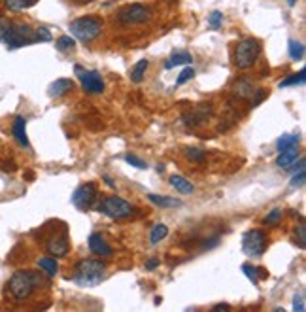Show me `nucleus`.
<instances>
[{
	"instance_id": "obj_1",
	"label": "nucleus",
	"mask_w": 306,
	"mask_h": 312,
	"mask_svg": "<svg viewBox=\"0 0 306 312\" xmlns=\"http://www.w3.org/2000/svg\"><path fill=\"white\" fill-rule=\"evenodd\" d=\"M46 286V278L42 270H16L8 280V294L17 303L26 301L36 292V288Z\"/></svg>"
},
{
	"instance_id": "obj_2",
	"label": "nucleus",
	"mask_w": 306,
	"mask_h": 312,
	"mask_svg": "<svg viewBox=\"0 0 306 312\" xmlns=\"http://www.w3.org/2000/svg\"><path fill=\"white\" fill-rule=\"evenodd\" d=\"M106 278V265L100 260H82L76 265L74 270V282L82 288H93L98 286Z\"/></svg>"
},
{
	"instance_id": "obj_3",
	"label": "nucleus",
	"mask_w": 306,
	"mask_h": 312,
	"mask_svg": "<svg viewBox=\"0 0 306 312\" xmlns=\"http://www.w3.org/2000/svg\"><path fill=\"white\" fill-rule=\"evenodd\" d=\"M0 42L6 44L10 50L23 48L36 42V30L26 23H4L0 26Z\"/></svg>"
},
{
	"instance_id": "obj_4",
	"label": "nucleus",
	"mask_w": 306,
	"mask_h": 312,
	"mask_svg": "<svg viewBox=\"0 0 306 312\" xmlns=\"http://www.w3.org/2000/svg\"><path fill=\"white\" fill-rule=\"evenodd\" d=\"M70 32L80 42H93L102 32V19L96 16H84L70 23Z\"/></svg>"
},
{
	"instance_id": "obj_5",
	"label": "nucleus",
	"mask_w": 306,
	"mask_h": 312,
	"mask_svg": "<svg viewBox=\"0 0 306 312\" xmlns=\"http://www.w3.org/2000/svg\"><path fill=\"white\" fill-rule=\"evenodd\" d=\"M259 55H261V42L255 38H246L238 44L234 50V64H236V68L246 70L254 66Z\"/></svg>"
},
{
	"instance_id": "obj_6",
	"label": "nucleus",
	"mask_w": 306,
	"mask_h": 312,
	"mask_svg": "<svg viewBox=\"0 0 306 312\" xmlns=\"http://www.w3.org/2000/svg\"><path fill=\"white\" fill-rule=\"evenodd\" d=\"M96 210L106 214L112 220H125V218L132 216L134 214V206L128 202V200L121 199L118 195H112V197H106L102 199L98 204H96Z\"/></svg>"
},
{
	"instance_id": "obj_7",
	"label": "nucleus",
	"mask_w": 306,
	"mask_h": 312,
	"mask_svg": "<svg viewBox=\"0 0 306 312\" xmlns=\"http://www.w3.org/2000/svg\"><path fill=\"white\" fill-rule=\"evenodd\" d=\"M242 250L250 258L263 256L266 250V233L263 229H252L242 236Z\"/></svg>"
},
{
	"instance_id": "obj_8",
	"label": "nucleus",
	"mask_w": 306,
	"mask_h": 312,
	"mask_svg": "<svg viewBox=\"0 0 306 312\" xmlns=\"http://www.w3.org/2000/svg\"><path fill=\"white\" fill-rule=\"evenodd\" d=\"M74 72H76V76L80 80L82 87H84L85 93L100 95L102 91H104V80H102L100 72H96V70H85L82 64H76Z\"/></svg>"
},
{
	"instance_id": "obj_9",
	"label": "nucleus",
	"mask_w": 306,
	"mask_h": 312,
	"mask_svg": "<svg viewBox=\"0 0 306 312\" xmlns=\"http://www.w3.org/2000/svg\"><path fill=\"white\" fill-rule=\"evenodd\" d=\"M152 19V12L142 4H130L125 8L119 10L118 21L123 25H138V23H146Z\"/></svg>"
},
{
	"instance_id": "obj_10",
	"label": "nucleus",
	"mask_w": 306,
	"mask_h": 312,
	"mask_svg": "<svg viewBox=\"0 0 306 312\" xmlns=\"http://www.w3.org/2000/svg\"><path fill=\"white\" fill-rule=\"evenodd\" d=\"M96 200V184L87 182L84 186H80L74 195H72V202L78 210H89Z\"/></svg>"
},
{
	"instance_id": "obj_11",
	"label": "nucleus",
	"mask_w": 306,
	"mask_h": 312,
	"mask_svg": "<svg viewBox=\"0 0 306 312\" xmlns=\"http://www.w3.org/2000/svg\"><path fill=\"white\" fill-rule=\"evenodd\" d=\"M46 250L51 254L53 258H64L70 250V242H68V233L66 227L60 229V233L50 234V238L46 240Z\"/></svg>"
},
{
	"instance_id": "obj_12",
	"label": "nucleus",
	"mask_w": 306,
	"mask_h": 312,
	"mask_svg": "<svg viewBox=\"0 0 306 312\" xmlns=\"http://www.w3.org/2000/svg\"><path fill=\"white\" fill-rule=\"evenodd\" d=\"M89 250L96 254V256H100V258H112V246L98 233H93L89 236Z\"/></svg>"
},
{
	"instance_id": "obj_13",
	"label": "nucleus",
	"mask_w": 306,
	"mask_h": 312,
	"mask_svg": "<svg viewBox=\"0 0 306 312\" xmlns=\"http://www.w3.org/2000/svg\"><path fill=\"white\" fill-rule=\"evenodd\" d=\"M298 156H300V152H298V144H295V146H289V148H286V150H282L280 152V156H278V159H276V165L280 166V168H289V166L293 165V163L298 159Z\"/></svg>"
},
{
	"instance_id": "obj_14",
	"label": "nucleus",
	"mask_w": 306,
	"mask_h": 312,
	"mask_svg": "<svg viewBox=\"0 0 306 312\" xmlns=\"http://www.w3.org/2000/svg\"><path fill=\"white\" fill-rule=\"evenodd\" d=\"M12 132H14V138L19 142V146L30 148V142H28V138H26V122H25L23 116H17L16 120H14Z\"/></svg>"
},
{
	"instance_id": "obj_15",
	"label": "nucleus",
	"mask_w": 306,
	"mask_h": 312,
	"mask_svg": "<svg viewBox=\"0 0 306 312\" xmlns=\"http://www.w3.org/2000/svg\"><path fill=\"white\" fill-rule=\"evenodd\" d=\"M72 87H74V82L70 78H59L50 86L48 95H50L51 98H59V96L66 95L68 91H72Z\"/></svg>"
},
{
	"instance_id": "obj_16",
	"label": "nucleus",
	"mask_w": 306,
	"mask_h": 312,
	"mask_svg": "<svg viewBox=\"0 0 306 312\" xmlns=\"http://www.w3.org/2000/svg\"><path fill=\"white\" fill-rule=\"evenodd\" d=\"M148 200L153 202L155 206H159V208L182 206V200L180 199H174V197H162V195H155V193H150V195H148Z\"/></svg>"
},
{
	"instance_id": "obj_17",
	"label": "nucleus",
	"mask_w": 306,
	"mask_h": 312,
	"mask_svg": "<svg viewBox=\"0 0 306 312\" xmlns=\"http://www.w3.org/2000/svg\"><path fill=\"white\" fill-rule=\"evenodd\" d=\"M36 265H38V269L42 270L44 274H48V276H55L57 272H59V263L55 258H40V260L36 261Z\"/></svg>"
},
{
	"instance_id": "obj_18",
	"label": "nucleus",
	"mask_w": 306,
	"mask_h": 312,
	"mask_svg": "<svg viewBox=\"0 0 306 312\" xmlns=\"http://www.w3.org/2000/svg\"><path fill=\"white\" fill-rule=\"evenodd\" d=\"M170 186L172 188H176V191H180V193H184V195H191L193 191H195V188H193V184L187 182L184 176H180V174H174V176H170Z\"/></svg>"
},
{
	"instance_id": "obj_19",
	"label": "nucleus",
	"mask_w": 306,
	"mask_h": 312,
	"mask_svg": "<svg viewBox=\"0 0 306 312\" xmlns=\"http://www.w3.org/2000/svg\"><path fill=\"white\" fill-rule=\"evenodd\" d=\"M189 62H193L191 53L178 52V53H172V55H170V59L164 62V68L170 70V68H174V66H180V64H189Z\"/></svg>"
},
{
	"instance_id": "obj_20",
	"label": "nucleus",
	"mask_w": 306,
	"mask_h": 312,
	"mask_svg": "<svg viewBox=\"0 0 306 312\" xmlns=\"http://www.w3.org/2000/svg\"><path fill=\"white\" fill-rule=\"evenodd\" d=\"M150 66V61L148 59H142V61H138L134 64V68L130 72V80L134 82V84H140V82H144L146 78V70Z\"/></svg>"
},
{
	"instance_id": "obj_21",
	"label": "nucleus",
	"mask_w": 306,
	"mask_h": 312,
	"mask_svg": "<svg viewBox=\"0 0 306 312\" xmlns=\"http://www.w3.org/2000/svg\"><path fill=\"white\" fill-rule=\"evenodd\" d=\"M234 91H236L240 96H244V98H252L257 89H255L248 80H238L236 84H234Z\"/></svg>"
},
{
	"instance_id": "obj_22",
	"label": "nucleus",
	"mask_w": 306,
	"mask_h": 312,
	"mask_svg": "<svg viewBox=\"0 0 306 312\" xmlns=\"http://www.w3.org/2000/svg\"><path fill=\"white\" fill-rule=\"evenodd\" d=\"M288 48H289V57H291L293 61H300V59L304 57L306 48L302 42H298V40H289Z\"/></svg>"
},
{
	"instance_id": "obj_23",
	"label": "nucleus",
	"mask_w": 306,
	"mask_h": 312,
	"mask_svg": "<svg viewBox=\"0 0 306 312\" xmlns=\"http://www.w3.org/2000/svg\"><path fill=\"white\" fill-rule=\"evenodd\" d=\"M166 234H168V227L164 224H157L150 233V244H159L162 238H166Z\"/></svg>"
},
{
	"instance_id": "obj_24",
	"label": "nucleus",
	"mask_w": 306,
	"mask_h": 312,
	"mask_svg": "<svg viewBox=\"0 0 306 312\" xmlns=\"http://www.w3.org/2000/svg\"><path fill=\"white\" fill-rule=\"evenodd\" d=\"M306 80V70H298V74H293V76H288L286 80H282L278 87H289V86H302Z\"/></svg>"
},
{
	"instance_id": "obj_25",
	"label": "nucleus",
	"mask_w": 306,
	"mask_h": 312,
	"mask_svg": "<svg viewBox=\"0 0 306 312\" xmlns=\"http://www.w3.org/2000/svg\"><path fill=\"white\" fill-rule=\"evenodd\" d=\"M36 0H4V4H6V8L10 12H23L25 8H30Z\"/></svg>"
},
{
	"instance_id": "obj_26",
	"label": "nucleus",
	"mask_w": 306,
	"mask_h": 312,
	"mask_svg": "<svg viewBox=\"0 0 306 312\" xmlns=\"http://www.w3.org/2000/svg\"><path fill=\"white\" fill-rule=\"evenodd\" d=\"M184 154L191 163H204V159H206V154L200 148H186Z\"/></svg>"
},
{
	"instance_id": "obj_27",
	"label": "nucleus",
	"mask_w": 306,
	"mask_h": 312,
	"mask_svg": "<svg viewBox=\"0 0 306 312\" xmlns=\"http://www.w3.org/2000/svg\"><path fill=\"white\" fill-rule=\"evenodd\" d=\"M298 140H300V136H298L297 132H293V134H282L280 138H278V152H282V150H286L289 146H295V144H298Z\"/></svg>"
},
{
	"instance_id": "obj_28",
	"label": "nucleus",
	"mask_w": 306,
	"mask_h": 312,
	"mask_svg": "<svg viewBox=\"0 0 306 312\" xmlns=\"http://www.w3.org/2000/svg\"><path fill=\"white\" fill-rule=\"evenodd\" d=\"M242 272L246 274L248 280H252V284H259V269L257 267H254V265H250V263H244L242 265Z\"/></svg>"
},
{
	"instance_id": "obj_29",
	"label": "nucleus",
	"mask_w": 306,
	"mask_h": 312,
	"mask_svg": "<svg viewBox=\"0 0 306 312\" xmlns=\"http://www.w3.org/2000/svg\"><path fill=\"white\" fill-rule=\"evenodd\" d=\"M55 46H57L59 52H68V50H72V48L76 46V40H74L72 36H60Z\"/></svg>"
},
{
	"instance_id": "obj_30",
	"label": "nucleus",
	"mask_w": 306,
	"mask_h": 312,
	"mask_svg": "<svg viewBox=\"0 0 306 312\" xmlns=\"http://www.w3.org/2000/svg\"><path fill=\"white\" fill-rule=\"evenodd\" d=\"M195 78V68L193 66H186V68L180 72L178 80H176V86H184V84H187L189 80Z\"/></svg>"
},
{
	"instance_id": "obj_31",
	"label": "nucleus",
	"mask_w": 306,
	"mask_h": 312,
	"mask_svg": "<svg viewBox=\"0 0 306 312\" xmlns=\"http://www.w3.org/2000/svg\"><path fill=\"white\" fill-rule=\"evenodd\" d=\"M306 182V172L304 168H300V170H297V172H293V176H291V188H302Z\"/></svg>"
},
{
	"instance_id": "obj_32",
	"label": "nucleus",
	"mask_w": 306,
	"mask_h": 312,
	"mask_svg": "<svg viewBox=\"0 0 306 312\" xmlns=\"http://www.w3.org/2000/svg\"><path fill=\"white\" fill-rule=\"evenodd\" d=\"M221 21H223V14H221V12H212V14L208 16V23H210V28H214V30L221 28Z\"/></svg>"
},
{
	"instance_id": "obj_33",
	"label": "nucleus",
	"mask_w": 306,
	"mask_h": 312,
	"mask_svg": "<svg viewBox=\"0 0 306 312\" xmlns=\"http://www.w3.org/2000/svg\"><path fill=\"white\" fill-rule=\"evenodd\" d=\"M280 220H282V208H272L270 212L266 214V220H264V222L270 224V226H276Z\"/></svg>"
},
{
	"instance_id": "obj_34",
	"label": "nucleus",
	"mask_w": 306,
	"mask_h": 312,
	"mask_svg": "<svg viewBox=\"0 0 306 312\" xmlns=\"http://www.w3.org/2000/svg\"><path fill=\"white\" fill-rule=\"evenodd\" d=\"M125 161H127L130 166H136V168H148V163H144L142 159H138V157L132 156V154H127V156H125Z\"/></svg>"
},
{
	"instance_id": "obj_35",
	"label": "nucleus",
	"mask_w": 306,
	"mask_h": 312,
	"mask_svg": "<svg viewBox=\"0 0 306 312\" xmlns=\"http://www.w3.org/2000/svg\"><path fill=\"white\" fill-rule=\"evenodd\" d=\"M295 236L298 238V246H300V248H304V246H306V226H304V224H298V226H297Z\"/></svg>"
},
{
	"instance_id": "obj_36",
	"label": "nucleus",
	"mask_w": 306,
	"mask_h": 312,
	"mask_svg": "<svg viewBox=\"0 0 306 312\" xmlns=\"http://www.w3.org/2000/svg\"><path fill=\"white\" fill-rule=\"evenodd\" d=\"M36 42H51V32L46 26L36 28Z\"/></svg>"
},
{
	"instance_id": "obj_37",
	"label": "nucleus",
	"mask_w": 306,
	"mask_h": 312,
	"mask_svg": "<svg viewBox=\"0 0 306 312\" xmlns=\"http://www.w3.org/2000/svg\"><path fill=\"white\" fill-rule=\"evenodd\" d=\"M293 310H297V312H304L306 310L304 297H302V294H297L295 297H293Z\"/></svg>"
},
{
	"instance_id": "obj_38",
	"label": "nucleus",
	"mask_w": 306,
	"mask_h": 312,
	"mask_svg": "<svg viewBox=\"0 0 306 312\" xmlns=\"http://www.w3.org/2000/svg\"><path fill=\"white\" fill-rule=\"evenodd\" d=\"M157 265H159V260H157V258H152V260L146 263V269L153 270V269H157Z\"/></svg>"
},
{
	"instance_id": "obj_39",
	"label": "nucleus",
	"mask_w": 306,
	"mask_h": 312,
	"mask_svg": "<svg viewBox=\"0 0 306 312\" xmlns=\"http://www.w3.org/2000/svg\"><path fill=\"white\" fill-rule=\"evenodd\" d=\"M230 306L229 304H225V303H221V304H216V306H214V310H229Z\"/></svg>"
},
{
	"instance_id": "obj_40",
	"label": "nucleus",
	"mask_w": 306,
	"mask_h": 312,
	"mask_svg": "<svg viewBox=\"0 0 306 312\" xmlns=\"http://www.w3.org/2000/svg\"><path fill=\"white\" fill-rule=\"evenodd\" d=\"M102 180H104V182L108 184V186H110V188H116V184L112 182V178H110V176H102Z\"/></svg>"
},
{
	"instance_id": "obj_41",
	"label": "nucleus",
	"mask_w": 306,
	"mask_h": 312,
	"mask_svg": "<svg viewBox=\"0 0 306 312\" xmlns=\"http://www.w3.org/2000/svg\"><path fill=\"white\" fill-rule=\"evenodd\" d=\"M74 2H76V4H91L93 0H74Z\"/></svg>"
},
{
	"instance_id": "obj_42",
	"label": "nucleus",
	"mask_w": 306,
	"mask_h": 312,
	"mask_svg": "<svg viewBox=\"0 0 306 312\" xmlns=\"http://www.w3.org/2000/svg\"><path fill=\"white\" fill-rule=\"evenodd\" d=\"M288 4L289 6H295V4H297V0H288Z\"/></svg>"
},
{
	"instance_id": "obj_43",
	"label": "nucleus",
	"mask_w": 306,
	"mask_h": 312,
	"mask_svg": "<svg viewBox=\"0 0 306 312\" xmlns=\"http://www.w3.org/2000/svg\"><path fill=\"white\" fill-rule=\"evenodd\" d=\"M0 19H2V14H0Z\"/></svg>"
}]
</instances>
